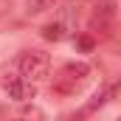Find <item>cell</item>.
Instances as JSON below:
<instances>
[{"mask_svg":"<svg viewBox=\"0 0 121 121\" xmlns=\"http://www.w3.org/2000/svg\"><path fill=\"white\" fill-rule=\"evenodd\" d=\"M87 82H90V68L85 62H68L56 70V76L51 82V90L56 96H76V93H82V87Z\"/></svg>","mask_w":121,"mask_h":121,"instance_id":"1","label":"cell"},{"mask_svg":"<svg viewBox=\"0 0 121 121\" xmlns=\"http://www.w3.org/2000/svg\"><path fill=\"white\" fill-rule=\"evenodd\" d=\"M17 68H20V76H23L26 82L37 85V82H42V79L48 76V70H51V56H48L45 51H23L20 59H17Z\"/></svg>","mask_w":121,"mask_h":121,"instance_id":"2","label":"cell"},{"mask_svg":"<svg viewBox=\"0 0 121 121\" xmlns=\"http://www.w3.org/2000/svg\"><path fill=\"white\" fill-rule=\"evenodd\" d=\"M3 90L9 93V99H14V101H31V99L37 96V85L26 82V79L17 76V73H6V79H3Z\"/></svg>","mask_w":121,"mask_h":121,"instance_id":"3","label":"cell"},{"mask_svg":"<svg viewBox=\"0 0 121 121\" xmlns=\"http://www.w3.org/2000/svg\"><path fill=\"white\" fill-rule=\"evenodd\" d=\"M42 37H45L48 42H59L62 37H65V26H62V23H48V26L42 28Z\"/></svg>","mask_w":121,"mask_h":121,"instance_id":"4","label":"cell"},{"mask_svg":"<svg viewBox=\"0 0 121 121\" xmlns=\"http://www.w3.org/2000/svg\"><path fill=\"white\" fill-rule=\"evenodd\" d=\"M73 42H76V48H79V51H85V54L96 48V39H93V34H79Z\"/></svg>","mask_w":121,"mask_h":121,"instance_id":"5","label":"cell"},{"mask_svg":"<svg viewBox=\"0 0 121 121\" xmlns=\"http://www.w3.org/2000/svg\"><path fill=\"white\" fill-rule=\"evenodd\" d=\"M26 9H28V14H39L48 9V0H26Z\"/></svg>","mask_w":121,"mask_h":121,"instance_id":"6","label":"cell"},{"mask_svg":"<svg viewBox=\"0 0 121 121\" xmlns=\"http://www.w3.org/2000/svg\"><path fill=\"white\" fill-rule=\"evenodd\" d=\"M9 11H11V0H0V20L9 17Z\"/></svg>","mask_w":121,"mask_h":121,"instance_id":"7","label":"cell"},{"mask_svg":"<svg viewBox=\"0 0 121 121\" xmlns=\"http://www.w3.org/2000/svg\"><path fill=\"white\" fill-rule=\"evenodd\" d=\"M14 121H28V118H14Z\"/></svg>","mask_w":121,"mask_h":121,"instance_id":"8","label":"cell"}]
</instances>
